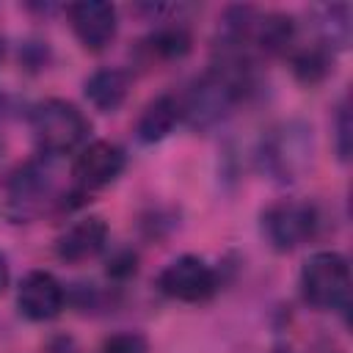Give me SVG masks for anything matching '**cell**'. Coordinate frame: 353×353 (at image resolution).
Segmentation results:
<instances>
[{"label":"cell","instance_id":"3","mask_svg":"<svg viewBox=\"0 0 353 353\" xmlns=\"http://www.w3.org/2000/svg\"><path fill=\"white\" fill-rule=\"evenodd\" d=\"M317 226H320V215L309 201L281 199L262 212V232L268 243L281 254L309 243L317 234Z\"/></svg>","mask_w":353,"mask_h":353},{"label":"cell","instance_id":"6","mask_svg":"<svg viewBox=\"0 0 353 353\" xmlns=\"http://www.w3.org/2000/svg\"><path fill=\"white\" fill-rule=\"evenodd\" d=\"M309 130L301 124H284L273 130V135L265 141L262 160L265 168L279 179H298V174L309 163Z\"/></svg>","mask_w":353,"mask_h":353},{"label":"cell","instance_id":"12","mask_svg":"<svg viewBox=\"0 0 353 353\" xmlns=\"http://www.w3.org/2000/svg\"><path fill=\"white\" fill-rule=\"evenodd\" d=\"M85 97L88 102L102 110V113H113L124 105L127 94H130V74L124 69H116V66H105V69H97L88 80H85Z\"/></svg>","mask_w":353,"mask_h":353},{"label":"cell","instance_id":"17","mask_svg":"<svg viewBox=\"0 0 353 353\" xmlns=\"http://www.w3.org/2000/svg\"><path fill=\"white\" fill-rule=\"evenodd\" d=\"M8 287V262H6V256L0 254V292Z\"/></svg>","mask_w":353,"mask_h":353},{"label":"cell","instance_id":"8","mask_svg":"<svg viewBox=\"0 0 353 353\" xmlns=\"http://www.w3.org/2000/svg\"><path fill=\"white\" fill-rule=\"evenodd\" d=\"M66 17H69V25H72L77 41L91 52H102L116 39L119 17L110 3H99V0L72 3L66 8Z\"/></svg>","mask_w":353,"mask_h":353},{"label":"cell","instance_id":"7","mask_svg":"<svg viewBox=\"0 0 353 353\" xmlns=\"http://www.w3.org/2000/svg\"><path fill=\"white\" fill-rule=\"evenodd\" d=\"M124 171V152L110 143V141H94L88 143L74 165H72V176H74V188L80 196L94 193L105 185H110L113 179H119V174Z\"/></svg>","mask_w":353,"mask_h":353},{"label":"cell","instance_id":"1","mask_svg":"<svg viewBox=\"0 0 353 353\" xmlns=\"http://www.w3.org/2000/svg\"><path fill=\"white\" fill-rule=\"evenodd\" d=\"M30 130L39 143V149L50 157L66 154L74 146H80L88 132L91 121L83 116V110L69 99H44L30 110Z\"/></svg>","mask_w":353,"mask_h":353},{"label":"cell","instance_id":"16","mask_svg":"<svg viewBox=\"0 0 353 353\" xmlns=\"http://www.w3.org/2000/svg\"><path fill=\"white\" fill-rule=\"evenodd\" d=\"M336 152L342 160H347V152H350V113H347V105L339 108L336 113Z\"/></svg>","mask_w":353,"mask_h":353},{"label":"cell","instance_id":"10","mask_svg":"<svg viewBox=\"0 0 353 353\" xmlns=\"http://www.w3.org/2000/svg\"><path fill=\"white\" fill-rule=\"evenodd\" d=\"M108 243V223L99 215H85L80 221H74L55 243V254L63 262H88L94 259Z\"/></svg>","mask_w":353,"mask_h":353},{"label":"cell","instance_id":"13","mask_svg":"<svg viewBox=\"0 0 353 353\" xmlns=\"http://www.w3.org/2000/svg\"><path fill=\"white\" fill-rule=\"evenodd\" d=\"M331 63H334V58H331V50L325 44L303 47V50H298L292 55V72H295V77L303 80V83H309V85L325 80L328 72H331Z\"/></svg>","mask_w":353,"mask_h":353},{"label":"cell","instance_id":"18","mask_svg":"<svg viewBox=\"0 0 353 353\" xmlns=\"http://www.w3.org/2000/svg\"><path fill=\"white\" fill-rule=\"evenodd\" d=\"M3 55H6V41L0 39V61H3Z\"/></svg>","mask_w":353,"mask_h":353},{"label":"cell","instance_id":"15","mask_svg":"<svg viewBox=\"0 0 353 353\" xmlns=\"http://www.w3.org/2000/svg\"><path fill=\"white\" fill-rule=\"evenodd\" d=\"M102 353H149V342L138 331H119L102 342Z\"/></svg>","mask_w":353,"mask_h":353},{"label":"cell","instance_id":"4","mask_svg":"<svg viewBox=\"0 0 353 353\" xmlns=\"http://www.w3.org/2000/svg\"><path fill=\"white\" fill-rule=\"evenodd\" d=\"M52 196H55L52 165L44 160H30L22 168H17L8 179V215L14 221H30L44 212Z\"/></svg>","mask_w":353,"mask_h":353},{"label":"cell","instance_id":"2","mask_svg":"<svg viewBox=\"0 0 353 353\" xmlns=\"http://www.w3.org/2000/svg\"><path fill=\"white\" fill-rule=\"evenodd\" d=\"M303 301L320 312H342L350 303V268L336 251H317L301 268Z\"/></svg>","mask_w":353,"mask_h":353},{"label":"cell","instance_id":"14","mask_svg":"<svg viewBox=\"0 0 353 353\" xmlns=\"http://www.w3.org/2000/svg\"><path fill=\"white\" fill-rule=\"evenodd\" d=\"M146 50L163 61L182 58L190 52V33L182 25H163L146 39Z\"/></svg>","mask_w":353,"mask_h":353},{"label":"cell","instance_id":"9","mask_svg":"<svg viewBox=\"0 0 353 353\" xmlns=\"http://www.w3.org/2000/svg\"><path fill=\"white\" fill-rule=\"evenodd\" d=\"M63 301H66V295H63L61 281L47 270H30L19 281L17 306H19V314L33 323L55 320L63 312Z\"/></svg>","mask_w":353,"mask_h":353},{"label":"cell","instance_id":"11","mask_svg":"<svg viewBox=\"0 0 353 353\" xmlns=\"http://www.w3.org/2000/svg\"><path fill=\"white\" fill-rule=\"evenodd\" d=\"M182 119V105L174 94H160L154 97L143 113L138 116V124H135V132H138V141L143 143H157L163 138H168L174 132V127L179 124Z\"/></svg>","mask_w":353,"mask_h":353},{"label":"cell","instance_id":"5","mask_svg":"<svg viewBox=\"0 0 353 353\" xmlns=\"http://www.w3.org/2000/svg\"><path fill=\"white\" fill-rule=\"evenodd\" d=\"M157 290L171 298V301H182V303H201L207 298L215 295L218 290V276L215 270L193 254L176 256L174 262H168L160 276H157Z\"/></svg>","mask_w":353,"mask_h":353}]
</instances>
